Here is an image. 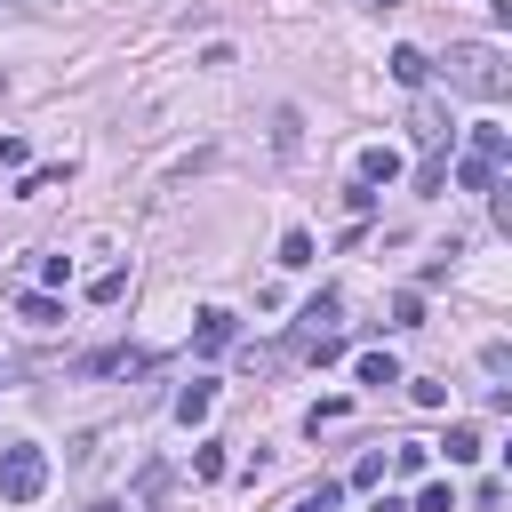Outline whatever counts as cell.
<instances>
[{
  "label": "cell",
  "mask_w": 512,
  "mask_h": 512,
  "mask_svg": "<svg viewBox=\"0 0 512 512\" xmlns=\"http://www.w3.org/2000/svg\"><path fill=\"white\" fill-rule=\"evenodd\" d=\"M16 312H24L32 328H56V320H64V296H48V288H24V296H16Z\"/></svg>",
  "instance_id": "5b68a950"
},
{
  "label": "cell",
  "mask_w": 512,
  "mask_h": 512,
  "mask_svg": "<svg viewBox=\"0 0 512 512\" xmlns=\"http://www.w3.org/2000/svg\"><path fill=\"white\" fill-rule=\"evenodd\" d=\"M432 72H440L456 96H480V104H504V96H512V64H504L496 40H456Z\"/></svg>",
  "instance_id": "6da1fadb"
},
{
  "label": "cell",
  "mask_w": 512,
  "mask_h": 512,
  "mask_svg": "<svg viewBox=\"0 0 512 512\" xmlns=\"http://www.w3.org/2000/svg\"><path fill=\"white\" fill-rule=\"evenodd\" d=\"M312 256H320V248H312V232H304V224H288V232H280V264H288V272H304Z\"/></svg>",
  "instance_id": "7c38bea8"
},
{
  "label": "cell",
  "mask_w": 512,
  "mask_h": 512,
  "mask_svg": "<svg viewBox=\"0 0 512 512\" xmlns=\"http://www.w3.org/2000/svg\"><path fill=\"white\" fill-rule=\"evenodd\" d=\"M392 472H408V480H424V472H432V448H424V440H408V448H392Z\"/></svg>",
  "instance_id": "e0dca14e"
},
{
  "label": "cell",
  "mask_w": 512,
  "mask_h": 512,
  "mask_svg": "<svg viewBox=\"0 0 512 512\" xmlns=\"http://www.w3.org/2000/svg\"><path fill=\"white\" fill-rule=\"evenodd\" d=\"M0 168H24V144L16 136H0Z\"/></svg>",
  "instance_id": "cb8c5ba5"
},
{
  "label": "cell",
  "mask_w": 512,
  "mask_h": 512,
  "mask_svg": "<svg viewBox=\"0 0 512 512\" xmlns=\"http://www.w3.org/2000/svg\"><path fill=\"white\" fill-rule=\"evenodd\" d=\"M40 488H48V448L40 440H8L0 448V496L8 504H32Z\"/></svg>",
  "instance_id": "7a4b0ae2"
},
{
  "label": "cell",
  "mask_w": 512,
  "mask_h": 512,
  "mask_svg": "<svg viewBox=\"0 0 512 512\" xmlns=\"http://www.w3.org/2000/svg\"><path fill=\"white\" fill-rule=\"evenodd\" d=\"M88 296H96V304H120V296H128V264H112V272H96V280H88Z\"/></svg>",
  "instance_id": "9a60e30c"
},
{
  "label": "cell",
  "mask_w": 512,
  "mask_h": 512,
  "mask_svg": "<svg viewBox=\"0 0 512 512\" xmlns=\"http://www.w3.org/2000/svg\"><path fill=\"white\" fill-rule=\"evenodd\" d=\"M192 344H200V352H224V344H232V312H216V304H208V312H200V328H192Z\"/></svg>",
  "instance_id": "ba28073f"
},
{
  "label": "cell",
  "mask_w": 512,
  "mask_h": 512,
  "mask_svg": "<svg viewBox=\"0 0 512 512\" xmlns=\"http://www.w3.org/2000/svg\"><path fill=\"white\" fill-rule=\"evenodd\" d=\"M416 320H424V288H400L392 296V328H416Z\"/></svg>",
  "instance_id": "d6986e66"
},
{
  "label": "cell",
  "mask_w": 512,
  "mask_h": 512,
  "mask_svg": "<svg viewBox=\"0 0 512 512\" xmlns=\"http://www.w3.org/2000/svg\"><path fill=\"white\" fill-rule=\"evenodd\" d=\"M336 504H344V488H336V480H320V488H304L288 512H336Z\"/></svg>",
  "instance_id": "ac0fdd59"
},
{
  "label": "cell",
  "mask_w": 512,
  "mask_h": 512,
  "mask_svg": "<svg viewBox=\"0 0 512 512\" xmlns=\"http://www.w3.org/2000/svg\"><path fill=\"white\" fill-rule=\"evenodd\" d=\"M240 368H248V376H272V368H280V352H272V344H248V352H240Z\"/></svg>",
  "instance_id": "7402d4cb"
},
{
  "label": "cell",
  "mask_w": 512,
  "mask_h": 512,
  "mask_svg": "<svg viewBox=\"0 0 512 512\" xmlns=\"http://www.w3.org/2000/svg\"><path fill=\"white\" fill-rule=\"evenodd\" d=\"M440 448H448V464H480V456H488V440H480L472 424H448V440H440Z\"/></svg>",
  "instance_id": "30bf717a"
},
{
  "label": "cell",
  "mask_w": 512,
  "mask_h": 512,
  "mask_svg": "<svg viewBox=\"0 0 512 512\" xmlns=\"http://www.w3.org/2000/svg\"><path fill=\"white\" fill-rule=\"evenodd\" d=\"M16 8H56V0H16Z\"/></svg>",
  "instance_id": "d4e9b609"
},
{
  "label": "cell",
  "mask_w": 512,
  "mask_h": 512,
  "mask_svg": "<svg viewBox=\"0 0 512 512\" xmlns=\"http://www.w3.org/2000/svg\"><path fill=\"white\" fill-rule=\"evenodd\" d=\"M392 176H400V152H392V144H368V152H360V184L376 192V184H392Z\"/></svg>",
  "instance_id": "277c9868"
},
{
  "label": "cell",
  "mask_w": 512,
  "mask_h": 512,
  "mask_svg": "<svg viewBox=\"0 0 512 512\" xmlns=\"http://www.w3.org/2000/svg\"><path fill=\"white\" fill-rule=\"evenodd\" d=\"M352 368H360V384H400V360H392L384 344H376V352H360Z\"/></svg>",
  "instance_id": "4fadbf2b"
},
{
  "label": "cell",
  "mask_w": 512,
  "mask_h": 512,
  "mask_svg": "<svg viewBox=\"0 0 512 512\" xmlns=\"http://www.w3.org/2000/svg\"><path fill=\"white\" fill-rule=\"evenodd\" d=\"M440 184H448V152H424V160H416V192H424V200H432V192H440Z\"/></svg>",
  "instance_id": "5bb4252c"
},
{
  "label": "cell",
  "mask_w": 512,
  "mask_h": 512,
  "mask_svg": "<svg viewBox=\"0 0 512 512\" xmlns=\"http://www.w3.org/2000/svg\"><path fill=\"white\" fill-rule=\"evenodd\" d=\"M376 480H384V448H376V456H360V464H352V488H376Z\"/></svg>",
  "instance_id": "603a6c76"
},
{
  "label": "cell",
  "mask_w": 512,
  "mask_h": 512,
  "mask_svg": "<svg viewBox=\"0 0 512 512\" xmlns=\"http://www.w3.org/2000/svg\"><path fill=\"white\" fill-rule=\"evenodd\" d=\"M448 176H456L464 192H496V184H504V168H488V160H472V152H464V160H456Z\"/></svg>",
  "instance_id": "52a82bcc"
},
{
  "label": "cell",
  "mask_w": 512,
  "mask_h": 512,
  "mask_svg": "<svg viewBox=\"0 0 512 512\" xmlns=\"http://www.w3.org/2000/svg\"><path fill=\"white\" fill-rule=\"evenodd\" d=\"M472 160H488V168H504V160H512V128H496V120H480V128H472Z\"/></svg>",
  "instance_id": "3957f363"
},
{
  "label": "cell",
  "mask_w": 512,
  "mask_h": 512,
  "mask_svg": "<svg viewBox=\"0 0 512 512\" xmlns=\"http://www.w3.org/2000/svg\"><path fill=\"white\" fill-rule=\"evenodd\" d=\"M296 128H304V120H296V112H280V120H272V152H280V160H288V152H296V144H304V136H296Z\"/></svg>",
  "instance_id": "44dd1931"
},
{
  "label": "cell",
  "mask_w": 512,
  "mask_h": 512,
  "mask_svg": "<svg viewBox=\"0 0 512 512\" xmlns=\"http://www.w3.org/2000/svg\"><path fill=\"white\" fill-rule=\"evenodd\" d=\"M368 8H400V0H368Z\"/></svg>",
  "instance_id": "484cf974"
},
{
  "label": "cell",
  "mask_w": 512,
  "mask_h": 512,
  "mask_svg": "<svg viewBox=\"0 0 512 512\" xmlns=\"http://www.w3.org/2000/svg\"><path fill=\"white\" fill-rule=\"evenodd\" d=\"M408 512H456V488H448V480H424V496H416Z\"/></svg>",
  "instance_id": "ffe728a7"
},
{
  "label": "cell",
  "mask_w": 512,
  "mask_h": 512,
  "mask_svg": "<svg viewBox=\"0 0 512 512\" xmlns=\"http://www.w3.org/2000/svg\"><path fill=\"white\" fill-rule=\"evenodd\" d=\"M448 136H456V128H448V112H432V104H424V112H416V144H424V152H448Z\"/></svg>",
  "instance_id": "8fae6325"
},
{
  "label": "cell",
  "mask_w": 512,
  "mask_h": 512,
  "mask_svg": "<svg viewBox=\"0 0 512 512\" xmlns=\"http://www.w3.org/2000/svg\"><path fill=\"white\" fill-rule=\"evenodd\" d=\"M208 408H216V384H184L176 392V424H208Z\"/></svg>",
  "instance_id": "9c48e42d"
},
{
  "label": "cell",
  "mask_w": 512,
  "mask_h": 512,
  "mask_svg": "<svg viewBox=\"0 0 512 512\" xmlns=\"http://www.w3.org/2000/svg\"><path fill=\"white\" fill-rule=\"evenodd\" d=\"M120 368H144V360L136 352H88L80 360V376H120Z\"/></svg>",
  "instance_id": "2e32d148"
},
{
  "label": "cell",
  "mask_w": 512,
  "mask_h": 512,
  "mask_svg": "<svg viewBox=\"0 0 512 512\" xmlns=\"http://www.w3.org/2000/svg\"><path fill=\"white\" fill-rule=\"evenodd\" d=\"M392 80H400V88H424V80H432V56H424V48H392Z\"/></svg>",
  "instance_id": "8992f818"
}]
</instances>
